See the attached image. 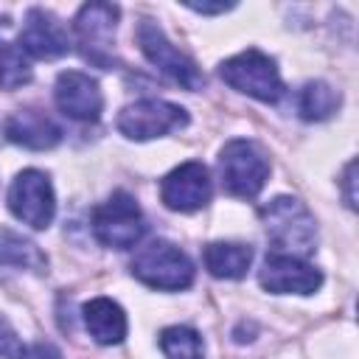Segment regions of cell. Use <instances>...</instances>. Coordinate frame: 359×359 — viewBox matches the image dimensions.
Returning a JSON list of instances; mask_svg holds the SVG:
<instances>
[{
    "instance_id": "9c48e42d",
    "label": "cell",
    "mask_w": 359,
    "mask_h": 359,
    "mask_svg": "<svg viewBox=\"0 0 359 359\" xmlns=\"http://www.w3.org/2000/svg\"><path fill=\"white\" fill-rule=\"evenodd\" d=\"M258 280L266 292L275 294H311L323 286V272L303 258L269 252L258 272Z\"/></svg>"
},
{
    "instance_id": "4fadbf2b",
    "label": "cell",
    "mask_w": 359,
    "mask_h": 359,
    "mask_svg": "<svg viewBox=\"0 0 359 359\" xmlns=\"http://www.w3.org/2000/svg\"><path fill=\"white\" fill-rule=\"evenodd\" d=\"M115 22H118V8L109 3H87L79 8L76 17V34H79V45L84 48V56L95 65H109V42L115 34Z\"/></svg>"
},
{
    "instance_id": "ba28073f",
    "label": "cell",
    "mask_w": 359,
    "mask_h": 359,
    "mask_svg": "<svg viewBox=\"0 0 359 359\" xmlns=\"http://www.w3.org/2000/svg\"><path fill=\"white\" fill-rule=\"evenodd\" d=\"M188 123V112L163 98H143L121 109L118 129L132 140H151Z\"/></svg>"
},
{
    "instance_id": "ffe728a7",
    "label": "cell",
    "mask_w": 359,
    "mask_h": 359,
    "mask_svg": "<svg viewBox=\"0 0 359 359\" xmlns=\"http://www.w3.org/2000/svg\"><path fill=\"white\" fill-rule=\"evenodd\" d=\"M28 81H31V65L25 59V50L0 36V87L17 90Z\"/></svg>"
},
{
    "instance_id": "7402d4cb",
    "label": "cell",
    "mask_w": 359,
    "mask_h": 359,
    "mask_svg": "<svg viewBox=\"0 0 359 359\" xmlns=\"http://www.w3.org/2000/svg\"><path fill=\"white\" fill-rule=\"evenodd\" d=\"M22 359H62V353H59V348H53L50 342H36L34 348L25 351Z\"/></svg>"
},
{
    "instance_id": "cb8c5ba5",
    "label": "cell",
    "mask_w": 359,
    "mask_h": 359,
    "mask_svg": "<svg viewBox=\"0 0 359 359\" xmlns=\"http://www.w3.org/2000/svg\"><path fill=\"white\" fill-rule=\"evenodd\" d=\"M188 8H194L199 14H222V11L233 8V3H188Z\"/></svg>"
},
{
    "instance_id": "5bb4252c",
    "label": "cell",
    "mask_w": 359,
    "mask_h": 359,
    "mask_svg": "<svg viewBox=\"0 0 359 359\" xmlns=\"http://www.w3.org/2000/svg\"><path fill=\"white\" fill-rule=\"evenodd\" d=\"M6 137L25 149H53L62 140V129L42 109H17L6 118Z\"/></svg>"
},
{
    "instance_id": "2e32d148",
    "label": "cell",
    "mask_w": 359,
    "mask_h": 359,
    "mask_svg": "<svg viewBox=\"0 0 359 359\" xmlns=\"http://www.w3.org/2000/svg\"><path fill=\"white\" fill-rule=\"evenodd\" d=\"M252 261V250L238 241H213L205 247V266L213 278L238 280L247 275Z\"/></svg>"
},
{
    "instance_id": "ac0fdd59",
    "label": "cell",
    "mask_w": 359,
    "mask_h": 359,
    "mask_svg": "<svg viewBox=\"0 0 359 359\" xmlns=\"http://www.w3.org/2000/svg\"><path fill=\"white\" fill-rule=\"evenodd\" d=\"M0 261L11 264V266H22V269H34V272H42L45 269V255L42 250L22 238L20 233H11V230H0Z\"/></svg>"
},
{
    "instance_id": "603a6c76",
    "label": "cell",
    "mask_w": 359,
    "mask_h": 359,
    "mask_svg": "<svg viewBox=\"0 0 359 359\" xmlns=\"http://www.w3.org/2000/svg\"><path fill=\"white\" fill-rule=\"evenodd\" d=\"M353 182H356V163L351 160L345 165V177H342V185H345V202L348 208H356V194H353Z\"/></svg>"
},
{
    "instance_id": "7c38bea8",
    "label": "cell",
    "mask_w": 359,
    "mask_h": 359,
    "mask_svg": "<svg viewBox=\"0 0 359 359\" xmlns=\"http://www.w3.org/2000/svg\"><path fill=\"white\" fill-rule=\"evenodd\" d=\"M20 48L36 59H59L70 50V34L50 11L28 8L20 31Z\"/></svg>"
},
{
    "instance_id": "30bf717a",
    "label": "cell",
    "mask_w": 359,
    "mask_h": 359,
    "mask_svg": "<svg viewBox=\"0 0 359 359\" xmlns=\"http://www.w3.org/2000/svg\"><path fill=\"white\" fill-rule=\"evenodd\" d=\"M210 194H213L210 174L196 160L177 165L171 174H165L163 185H160V196H163L165 208L180 210V213H191V210L205 208L210 202Z\"/></svg>"
},
{
    "instance_id": "6da1fadb",
    "label": "cell",
    "mask_w": 359,
    "mask_h": 359,
    "mask_svg": "<svg viewBox=\"0 0 359 359\" xmlns=\"http://www.w3.org/2000/svg\"><path fill=\"white\" fill-rule=\"evenodd\" d=\"M261 222L266 227L275 252L303 258L314 252L317 244V224L309 208L294 196H275L261 208Z\"/></svg>"
},
{
    "instance_id": "3957f363",
    "label": "cell",
    "mask_w": 359,
    "mask_h": 359,
    "mask_svg": "<svg viewBox=\"0 0 359 359\" xmlns=\"http://www.w3.org/2000/svg\"><path fill=\"white\" fill-rule=\"evenodd\" d=\"M219 174H222V185L227 188V194L252 199L266 185L269 160L258 143L236 137V140L224 143V149L219 154Z\"/></svg>"
},
{
    "instance_id": "8fae6325",
    "label": "cell",
    "mask_w": 359,
    "mask_h": 359,
    "mask_svg": "<svg viewBox=\"0 0 359 359\" xmlns=\"http://www.w3.org/2000/svg\"><path fill=\"white\" fill-rule=\"evenodd\" d=\"M53 98H56V107L73 121H98L104 109V95H101L98 81L81 70L59 73Z\"/></svg>"
},
{
    "instance_id": "8992f818",
    "label": "cell",
    "mask_w": 359,
    "mask_h": 359,
    "mask_svg": "<svg viewBox=\"0 0 359 359\" xmlns=\"http://www.w3.org/2000/svg\"><path fill=\"white\" fill-rule=\"evenodd\" d=\"M137 45H140L143 56H146L160 73H165L171 81H177L180 87H185V90H199V87L205 84V76L199 73L196 62H194L191 56H185L182 50H177V48L168 42V36L163 34V28H160L157 22L143 20V22L137 25Z\"/></svg>"
},
{
    "instance_id": "277c9868",
    "label": "cell",
    "mask_w": 359,
    "mask_h": 359,
    "mask_svg": "<svg viewBox=\"0 0 359 359\" xmlns=\"http://www.w3.org/2000/svg\"><path fill=\"white\" fill-rule=\"evenodd\" d=\"M93 233L104 247L112 250H129L135 247L146 233V219L126 191H115L107 202H101L93 210Z\"/></svg>"
},
{
    "instance_id": "d6986e66",
    "label": "cell",
    "mask_w": 359,
    "mask_h": 359,
    "mask_svg": "<svg viewBox=\"0 0 359 359\" xmlns=\"http://www.w3.org/2000/svg\"><path fill=\"white\" fill-rule=\"evenodd\" d=\"M160 351L165 359H202V337L188 325H168L160 331Z\"/></svg>"
},
{
    "instance_id": "5b68a950",
    "label": "cell",
    "mask_w": 359,
    "mask_h": 359,
    "mask_svg": "<svg viewBox=\"0 0 359 359\" xmlns=\"http://www.w3.org/2000/svg\"><path fill=\"white\" fill-rule=\"evenodd\" d=\"M219 76L238 93L252 95L258 101L275 104L283 95V81L275 62L261 50H244L227 62H222Z\"/></svg>"
},
{
    "instance_id": "7a4b0ae2",
    "label": "cell",
    "mask_w": 359,
    "mask_h": 359,
    "mask_svg": "<svg viewBox=\"0 0 359 359\" xmlns=\"http://www.w3.org/2000/svg\"><path fill=\"white\" fill-rule=\"evenodd\" d=\"M132 275L143 280L151 289L163 292H180L191 286L194 280V264L191 258L171 241L154 238L143 244L132 258Z\"/></svg>"
},
{
    "instance_id": "9a60e30c",
    "label": "cell",
    "mask_w": 359,
    "mask_h": 359,
    "mask_svg": "<svg viewBox=\"0 0 359 359\" xmlns=\"http://www.w3.org/2000/svg\"><path fill=\"white\" fill-rule=\"evenodd\" d=\"M84 328L98 345H118L126 337V314L109 297H93L81 309Z\"/></svg>"
},
{
    "instance_id": "52a82bcc",
    "label": "cell",
    "mask_w": 359,
    "mask_h": 359,
    "mask_svg": "<svg viewBox=\"0 0 359 359\" xmlns=\"http://www.w3.org/2000/svg\"><path fill=\"white\" fill-rule=\"evenodd\" d=\"M8 210L28 227L45 230L56 216V196L48 174L36 168H25L14 177L8 188Z\"/></svg>"
},
{
    "instance_id": "e0dca14e",
    "label": "cell",
    "mask_w": 359,
    "mask_h": 359,
    "mask_svg": "<svg viewBox=\"0 0 359 359\" xmlns=\"http://www.w3.org/2000/svg\"><path fill=\"white\" fill-rule=\"evenodd\" d=\"M337 107H339V93L325 81H309L300 90L297 109H300V118L306 121H325L337 112Z\"/></svg>"
},
{
    "instance_id": "44dd1931",
    "label": "cell",
    "mask_w": 359,
    "mask_h": 359,
    "mask_svg": "<svg viewBox=\"0 0 359 359\" xmlns=\"http://www.w3.org/2000/svg\"><path fill=\"white\" fill-rule=\"evenodd\" d=\"M0 356H6V359H22L25 356V348H22L17 331L6 320H0Z\"/></svg>"
}]
</instances>
